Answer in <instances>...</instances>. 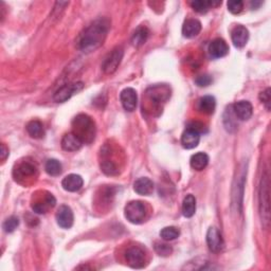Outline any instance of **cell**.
I'll list each match as a JSON object with an SVG mask.
<instances>
[{
	"mask_svg": "<svg viewBox=\"0 0 271 271\" xmlns=\"http://www.w3.org/2000/svg\"><path fill=\"white\" fill-rule=\"evenodd\" d=\"M190 163L191 166H192V169L196 171H202L205 170L207 165L209 164V156L206 153H197L191 157Z\"/></svg>",
	"mask_w": 271,
	"mask_h": 271,
	"instance_id": "obj_21",
	"label": "cell"
},
{
	"mask_svg": "<svg viewBox=\"0 0 271 271\" xmlns=\"http://www.w3.org/2000/svg\"><path fill=\"white\" fill-rule=\"evenodd\" d=\"M84 184L83 178L77 174H70L66 176L61 181V187L67 192H77L82 189Z\"/></svg>",
	"mask_w": 271,
	"mask_h": 271,
	"instance_id": "obj_15",
	"label": "cell"
},
{
	"mask_svg": "<svg viewBox=\"0 0 271 271\" xmlns=\"http://www.w3.org/2000/svg\"><path fill=\"white\" fill-rule=\"evenodd\" d=\"M45 170L50 176H58L61 173V163L57 159H49L45 164Z\"/></svg>",
	"mask_w": 271,
	"mask_h": 271,
	"instance_id": "obj_27",
	"label": "cell"
},
{
	"mask_svg": "<svg viewBox=\"0 0 271 271\" xmlns=\"http://www.w3.org/2000/svg\"><path fill=\"white\" fill-rule=\"evenodd\" d=\"M125 258L129 266L135 269L143 268L145 265L144 251L137 247V246H133V247H129L127 249L125 252Z\"/></svg>",
	"mask_w": 271,
	"mask_h": 271,
	"instance_id": "obj_7",
	"label": "cell"
},
{
	"mask_svg": "<svg viewBox=\"0 0 271 271\" xmlns=\"http://www.w3.org/2000/svg\"><path fill=\"white\" fill-rule=\"evenodd\" d=\"M233 113L237 119L241 121H247L253 114V107L248 101H239L233 105Z\"/></svg>",
	"mask_w": 271,
	"mask_h": 271,
	"instance_id": "obj_11",
	"label": "cell"
},
{
	"mask_svg": "<svg viewBox=\"0 0 271 271\" xmlns=\"http://www.w3.org/2000/svg\"><path fill=\"white\" fill-rule=\"evenodd\" d=\"M120 100L122 103V106L124 107L126 112L132 113L137 107L138 104V96L137 91L134 88H125L121 91Z\"/></svg>",
	"mask_w": 271,
	"mask_h": 271,
	"instance_id": "obj_9",
	"label": "cell"
},
{
	"mask_svg": "<svg viewBox=\"0 0 271 271\" xmlns=\"http://www.w3.org/2000/svg\"><path fill=\"white\" fill-rule=\"evenodd\" d=\"M109 22L105 18H101L92 22L79 35L77 47L85 53H90L100 48L107 38Z\"/></svg>",
	"mask_w": 271,
	"mask_h": 271,
	"instance_id": "obj_1",
	"label": "cell"
},
{
	"mask_svg": "<svg viewBox=\"0 0 271 271\" xmlns=\"http://www.w3.org/2000/svg\"><path fill=\"white\" fill-rule=\"evenodd\" d=\"M270 182L268 171L263 174L261 188H260V212L263 224L265 227H268L270 220Z\"/></svg>",
	"mask_w": 271,
	"mask_h": 271,
	"instance_id": "obj_3",
	"label": "cell"
},
{
	"mask_svg": "<svg viewBox=\"0 0 271 271\" xmlns=\"http://www.w3.org/2000/svg\"><path fill=\"white\" fill-rule=\"evenodd\" d=\"M55 203H57V200H55L54 196L52 194H47L45 196L44 200H39L38 202H35L34 205L32 206L33 208V211L35 213H39V214H45L48 212V210L50 208H53L55 206Z\"/></svg>",
	"mask_w": 271,
	"mask_h": 271,
	"instance_id": "obj_19",
	"label": "cell"
},
{
	"mask_svg": "<svg viewBox=\"0 0 271 271\" xmlns=\"http://www.w3.org/2000/svg\"><path fill=\"white\" fill-rule=\"evenodd\" d=\"M203 127L205 126H203V124H201V123H199V122H192L189 125L188 128H191V129H193V131L201 134L203 132Z\"/></svg>",
	"mask_w": 271,
	"mask_h": 271,
	"instance_id": "obj_35",
	"label": "cell"
},
{
	"mask_svg": "<svg viewBox=\"0 0 271 271\" xmlns=\"http://www.w3.org/2000/svg\"><path fill=\"white\" fill-rule=\"evenodd\" d=\"M196 212V199L193 195H187L182 202V214L184 217H192Z\"/></svg>",
	"mask_w": 271,
	"mask_h": 271,
	"instance_id": "obj_22",
	"label": "cell"
},
{
	"mask_svg": "<svg viewBox=\"0 0 271 271\" xmlns=\"http://www.w3.org/2000/svg\"><path fill=\"white\" fill-rule=\"evenodd\" d=\"M73 212L68 206H60L57 212V221L59 227L64 229H70L73 225Z\"/></svg>",
	"mask_w": 271,
	"mask_h": 271,
	"instance_id": "obj_10",
	"label": "cell"
},
{
	"mask_svg": "<svg viewBox=\"0 0 271 271\" xmlns=\"http://www.w3.org/2000/svg\"><path fill=\"white\" fill-rule=\"evenodd\" d=\"M201 31V23L197 19H188L182 26V34L184 38L193 39L198 35Z\"/></svg>",
	"mask_w": 271,
	"mask_h": 271,
	"instance_id": "obj_18",
	"label": "cell"
},
{
	"mask_svg": "<svg viewBox=\"0 0 271 271\" xmlns=\"http://www.w3.org/2000/svg\"><path fill=\"white\" fill-rule=\"evenodd\" d=\"M125 217L129 223L139 225L143 223L146 217V208L142 201L134 200L128 202L125 207Z\"/></svg>",
	"mask_w": 271,
	"mask_h": 271,
	"instance_id": "obj_4",
	"label": "cell"
},
{
	"mask_svg": "<svg viewBox=\"0 0 271 271\" xmlns=\"http://www.w3.org/2000/svg\"><path fill=\"white\" fill-rule=\"evenodd\" d=\"M231 39L233 45L236 48H243L249 39V31L244 26H237L232 30Z\"/></svg>",
	"mask_w": 271,
	"mask_h": 271,
	"instance_id": "obj_12",
	"label": "cell"
},
{
	"mask_svg": "<svg viewBox=\"0 0 271 271\" xmlns=\"http://www.w3.org/2000/svg\"><path fill=\"white\" fill-rule=\"evenodd\" d=\"M260 100L264 104L265 107H266V109L269 112V110H270V104H271V90H270V88H267L266 90H264L263 92H261Z\"/></svg>",
	"mask_w": 271,
	"mask_h": 271,
	"instance_id": "obj_33",
	"label": "cell"
},
{
	"mask_svg": "<svg viewBox=\"0 0 271 271\" xmlns=\"http://www.w3.org/2000/svg\"><path fill=\"white\" fill-rule=\"evenodd\" d=\"M124 51H123L122 47H116L114 50L108 53L107 57L104 59L102 64V69L106 73V75H112L120 66Z\"/></svg>",
	"mask_w": 271,
	"mask_h": 271,
	"instance_id": "obj_5",
	"label": "cell"
},
{
	"mask_svg": "<svg viewBox=\"0 0 271 271\" xmlns=\"http://www.w3.org/2000/svg\"><path fill=\"white\" fill-rule=\"evenodd\" d=\"M73 133L83 141V143H90L95 139L96 125L87 115H78L72 122Z\"/></svg>",
	"mask_w": 271,
	"mask_h": 271,
	"instance_id": "obj_2",
	"label": "cell"
},
{
	"mask_svg": "<svg viewBox=\"0 0 271 271\" xmlns=\"http://www.w3.org/2000/svg\"><path fill=\"white\" fill-rule=\"evenodd\" d=\"M200 134L197 133L193 129L187 128L181 136V144L187 150H192L199 144Z\"/></svg>",
	"mask_w": 271,
	"mask_h": 271,
	"instance_id": "obj_16",
	"label": "cell"
},
{
	"mask_svg": "<svg viewBox=\"0 0 271 271\" xmlns=\"http://www.w3.org/2000/svg\"><path fill=\"white\" fill-rule=\"evenodd\" d=\"M83 87H84V84L82 82H77V83L61 86V87L58 89L57 92L54 94L53 100L57 103H64L69 100L73 95H76L78 91H81Z\"/></svg>",
	"mask_w": 271,
	"mask_h": 271,
	"instance_id": "obj_6",
	"label": "cell"
},
{
	"mask_svg": "<svg viewBox=\"0 0 271 271\" xmlns=\"http://www.w3.org/2000/svg\"><path fill=\"white\" fill-rule=\"evenodd\" d=\"M207 244L208 247L213 253H218L225 247L224 238L221 236L217 228L211 227L207 232Z\"/></svg>",
	"mask_w": 271,
	"mask_h": 271,
	"instance_id": "obj_8",
	"label": "cell"
},
{
	"mask_svg": "<svg viewBox=\"0 0 271 271\" xmlns=\"http://www.w3.org/2000/svg\"><path fill=\"white\" fill-rule=\"evenodd\" d=\"M155 251L159 255L161 256H168L172 253V247L170 245H166V244H162V243H156L155 244Z\"/></svg>",
	"mask_w": 271,
	"mask_h": 271,
	"instance_id": "obj_32",
	"label": "cell"
},
{
	"mask_svg": "<svg viewBox=\"0 0 271 271\" xmlns=\"http://www.w3.org/2000/svg\"><path fill=\"white\" fill-rule=\"evenodd\" d=\"M209 53L214 58H224L229 53V46L223 39H216L211 41L210 46H209Z\"/></svg>",
	"mask_w": 271,
	"mask_h": 271,
	"instance_id": "obj_13",
	"label": "cell"
},
{
	"mask_svg": "<svg viewBox=\"0 0 271 271\" xmlns=\"http://www.w3.org/2000/svg\"><path fill=\"white\" fill-rule=\"evenodd\" d=\"M180 235V230L176 227H165L160 231V236L166 242L174 241Z\"/></svg>",
	"mask_w": 271,
	"mask_h": 271,
	"instance_id": "obj_26",
	"label": "cell"
},
{
	"mask_svg": "<svg viewBox=\"0 0 271 271\" xmlns=\"http://www.w3.org/2000/svg\"><path fill=\"white\" fill-rule=\"evenodd\" d=\"M17 172L18 174L21 175L22 177H29V176H32L35 173L36 169L33 164L27 162V163H22L19 168H18Z\"/></svg>",
	"mask_w": 271,
	"mask_h": 271,
	"instance_id": "obj_30",
	"label": "cell"
},
{
	"mask_svg": "<svg viewBox=\"0 0 271 271\" xmlns=\"http://www.w3.org/2000/svg\"><path fill=\"white\" fill-rule=\"evenodd\" d=\"M221 2H213V1H207V0H196V1L191 2V7L195 11L198 12L200 14H205L210 10L214 5H218Z\"/></svg>",
	"mask_w": 271,
	"mask_h": 271,
	"instance_id": "obj_25",
	"label": "cell"
},
{
	"mask_svg": "<svg viewBox=\"0 0 271 271\" xmlns=\"http://www.w3.org/2000/svg\"><path fill=\"white\" fill-rule=\"evenodd\" d=\"M213 82V79L210 76L208 75H203V76H199L195 79V83L199 86V87H207V86L210 85Z\"/></svg>",
	"mask_w": 271,
	"mask_h": 271,
	"instance_id": "obj_34",
	"label": "cell"
},
{
	"mask_svg": "<svg viewBox=\"0 0 271 271\" xmlns=\"http://www.w3.org/2000/svg\"><path fill=\"white\" fill-rule=\"evenodd\" d=\"M134 190L136 193H138L139 195L147 196L151 195L154 191V182L150 179V178L142 177L139 178L135 181L134 183Z\"/></svg>",
	"mask_w": 271,
	"mask_h": 271,
	"instance_id": "obj_17",
	"label": "cell"
},
{
	"mask_svg": "<svg viewBox=\"0 0 271 271\" xmlns=\"http://www.w3.org/2000/svg\"><path fill=\"white\" fill-rule=\"evenodd\" d=\"M216 108V101L212 96H206L201 97L198 102V109L206 115H212Z\"/></svg>",
	"mask_w": 271,
	"mask_h": 271,
	"instance_id": "obj_20",
	"label": "cell"
},
{
	"mask_svg": "<svg viewBox=\"0 0 271 271\" xmlns=\"http://www.w3.org/2000/svg\"><path fill=\"white\" fill-rule=\"evenodd\" d=\"M228 10H229L232 14H239L244 9V2L241 0H230L227 3Z\"/></svg>",
	"mask_w": 271,
	"mask_h": 271,
	"instance_id": "obj_31",
	"label": "cell"
},
{
	"mask_svg": "<svg viewBox=\"0 0 271 271\" xmlns=\"http://www.w3.org/2000/svg\"><path fill=\"white\" fill-rule=\"evenodd\" d=\"M9 156V150H8V147L5 146L4 143L1 144V152H0V158H1L2 161H4L5 159H7V157Z\"/></svg>",
	"mask_w": 271,
	"mask_h": 271,
	"instance_id": "obj_36",
	"label": "cell"
},
{
	"mask_svg": "<svg viewBox=\"0 0 271 271\" xmlns=\"http://www.w3.org/2000/svg\"><path fill=\"white\" fill-rule=\"evenodd\" d=\"M27 132L34 139H41L45 136V129L39 121H31L27 125Z\"/></svg>",
	"mask_w": 271,
	"mask_h": 271,
	"instance_id": "obj_24",
	"label": "cell"
},
{
	"mask_svg": "<svg viewBox=\"0 0 271 271\" xmlns=\"http://www.w3.org/2000/svg\"><path fill=\"white\" fill-rule=\"evenodd\" d=\"M101 169L102 171L108 176H113V175H116L119 173V170H118V166L116 165V163L112 160L106 159V160H103L101 162Z\"/></svg>",
	"mask_w": 271,
	"mask_h": 271,
	"instance_id": "obj_28",
	"label": "cell"
},
{
	"mask_svg": "<svg viewBox=\"0 0 271 271\" xmlns=\"http://www.w3.org/2000/svg\"><path fill=\"white\" fill-rule=\"evenodd\" d=\"M150 31L147 30L146 27H139L135 31V33L132 38V44L135 47H141L145 44V41L149 39Z\"/></svg>",
	"mask_w": 271,
	"mask_h": 271,
	"instance_id": "obj_23",
	"label": "cell"
},
{
	"mask_svg": "<svg viewBox=\"0 0 271 271\" xmlns=\"http://www.w3.org/2000/svg\"><path fill=\"white\" fill-rule=\"evenodd\" d=\"M83 144V141L75 133L66 134L61 139V147L66 152H77L81 149Z\"/></svg>",
	"mask_w": 271,
	"mask_h": 271,
	"instance_id": "obj_14",
	"label": "cell"
},
{
	"mask_svg": "<svg viewBox=\"0 0 271 271\" xmlns=\"http://www.w3.org/2000/svg\"><path fill=\"white\" fill-rule=\"evenodd\" d=\"M18 226H19V219H18L16 216H11L7 218L2 225L3 230L7 233L14 232L17 229Z\"/></svg>",
	"mask_w": 271,
	"mask_h": 271,
	"instance_id": "obj_29",
	"label": "cell"
}]
</instances>
